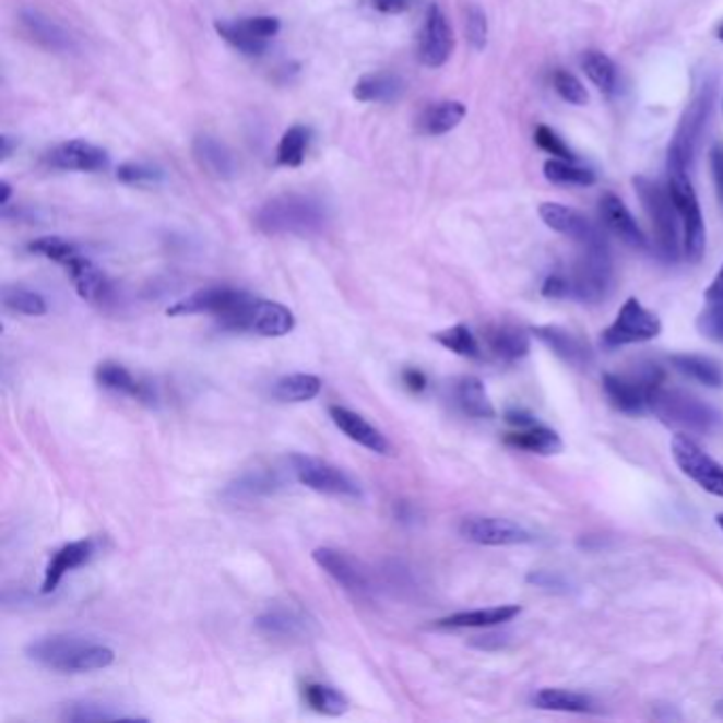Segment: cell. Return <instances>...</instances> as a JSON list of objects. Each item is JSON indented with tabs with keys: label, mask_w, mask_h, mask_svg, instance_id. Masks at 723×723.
Here are the masks:
<instances>
[{
	"label": "cell",
	"mask_w": 723,
	"mask_h": 723,
	"mask_svg": "<svg viewBox=\"0 0 723 723\" xmlns=\"http://www.w3.org/2000/svg\"><path fill=\"white\" fill-rule=\"evenodd\" d=\"M9 198H11V185L0 181V206H9Z\"/></svg>",
	"instance_id": "60"
},
{
	"label": "cell",
	"mask_w": 723,
	"mask_h": 723,
	"mask_svg": "<svg viewBox=\"0 0 723 723\" xmlns=\"http://www.w3.org/2000/svg\"><path fill=\"white\" fill-rule=\"evenodd\" d=\"M395 515H398L399 522H412L414 520V509L410 503H398Z\"/></svg>",
	"instance_id": "59"
},
{
	"label": "cell",
	"mask_w": 723,
	"mask_h": 723,
	"mask_svg": "<svg viewBox=\"0 0 723 723\" xmlns=\"http://www.w3.org/2000/svg\"><path fill=\"white\" fill-rule=\"evenodd\" d=\"M64 268L69 270L74 289H76L81 299L94 301V304H100V301L109 299L110 283L94 261H90L87 257L79 253L74 254Z\"/></svg>",
	"instance_id": "28"
},
{
	"label": "cell",
	"mask_w": 723,
	"mask_h": 723,
	"mask_svg": "<svg viewBox=\"0 0 723 723\" xmlns=\"http://www.w3.org/2000/svg\"><path fill=\"white\" fill-rule=\"evenodd\" d=\"M117 179L123 185L149 187V185L164 181V173L159 168H153L146 164H123L117 168Z\"/></svg>",
	"instance_id": "48"
},
{
	"label": "cell",
	"mask_w": 723,
	"mask_h": 723,
	"mask_svg": "<svg viewBox=\"0 0 723 723\" xmlns=\"http://www.w3.org/2000/svg\"><path fill=\"white\" fill-rule=\"evenodd\" d=\"M403 79L395 73L363 74L353 87V98L359 103H395L403 94Z\"/></svg>",
	"instance_id": "32"
},
{
	"label": "cell",
	"mask_w": 723,
	"mask_h": 723,
	"mask_svg": "<svg viewBox=\"0 0 723 723\" xmlns=\"http://www.w3.org/2000/svg\"><path fill=\"white\" fill-rule=\"evenodd\" d=\"M533 702L545 711H562V713H592L596 707L590 696L558 687H543L535 694Z\"/></svg>",
	"instance_id": "35"
},
{
	"label": "cell",
	"mask_w": 723,
	"mask_h": 723,
	"mask_svg": "<svg viewBox=\"0 0 723 723\" xmlns=\"http://www.w3.org/2000/svg\"><path fill=\"white\" fill-rule=\"evenodd\" d=\"M31 662L56 673H92L109 668L115 662V651L74 635H51L33 641L26 648Z\"/></svg>",
	"instance_id": "2"
},
{
	"label": "cell",
	"mask_w": 723,
	"mask_h": 723,
	"mask_svg": "<svg viewBox=\"0 0 723 723\" xmlns=\"http://www.w3.org/2000/svg\"><path fill=\"white\" fill-rule=\"evenodd\" d=\"M467 115V107L459 100H443L435 103L420 112L416 128L425 137H441L452 132Z\"/></svg>",
	"instance_id": "31"
},
{
	"label": "cell",
	"mask_w": 723,
	"mask_h": 723,
	"mask_svg": "<svg viewBox=\"0 0 723 723\" xmlns=\"http://www.w3.org/2000/svg\"><path fill=\"white\" fill-rule=\"evenodd\" d=\"M671 363L677 371H681L684 376L704 387H711V389H722L723 387V365L711 357L673 355Z\"/></svg>",
	"instance_id": "37"
},
{
	"label": "cell",
	"mask_w": 723,
	"mask_h": 723,
	"mask_svg": "<svg viewBox=\"0 0 723 723\" xmlns=\"http://www.w3.org/2000/svg\"><path fill=\"white\" fill-rule=\"evenodd\" d=\"M329 416L342 434L346 435L348 439L357 441L363 448H367L369 452L380 454V457H391L393 454L391 441L382 435L380 429L369 425L362 414H357L348 407H342V405H331Z\"/></svg>",
	"instance_id": "21"
},
{
	"label": "cell",
	"mask_w": 723,
	"mask_h": 723,
	"mask_svg": "<svg viewBox=\"0 0 723 723\" xmlns=\"http://www.w3.org/2000/svg\"><path fill=\"white\" fill-rule=\"evenodd\" d=\"M598 217L603 227L614 234L617 240H621L624 245L632 247V249H648V236L643 234V229L639 227V223L632 217V213L626 209V204L614 195V193H605L598 202Z\"/></svg>",
	"instance_id": "20"
},
{
	"label": "cell",
	"mask_w": 723,
	"mask_h": 723,
	"mask_svg": "<svg viewBox=\"0 0 723 723\" xmlns=\"http://www.w3.org/2000/svg\"><path fill=\"white\" fill-rule=\"evenodd\" d=\"M713 85H704L696 98L687 105L686 112L681 117V123L675 132V139L673 143L668 146V151L677 153L679 157H684L687 162V166L691 164L694 159V153H696V145L702 137V130L707 126V119L711 115V109H713Z\"/></svg>",
	"instance_id": "15"
},
{
	"label": "cell",
	"mask_w": 723,
	"mask_h": 723,
	"mask_svg": "<svg viewBox=\"0 0 723 723\" xmlns=\"http://www.w3.org/2000/svg\"><path fill=\"white\" fill-rule=\"evenodd\" d=\"M520 614H522V607H518V605H501V607L448 615V617L439 619L437 626L439 628H490V626L507 624Z\"/></svg>",
	"instance_id": "33"
},
{
	"label": "cell",
	"mask_w": 723,
	"mask_h": 723,
	"mask_svg": "<svg viewBox=\"0 0 723 723\" xmlns=\"http://www.w3.org/2000/svg\"><path fill=\"white\" fill-rule=\"evenodd\" d=\"M662 323L637 297H628L614 323L603 331V344L609 348L643 344L660 335Z\"/></svg>",
	"instance_id": "9"
},
{
	"label": "cell",
	"mask_w": 723,
	"mask_h": 723,
	"mask_svg": "<svg viewBox=\"0 0 723 723\" xmlns=\"http://www.w3.org/2000/svg\"><path fill=\"white\" fill-rule=\"evenodd\" d=\"M401 378H403V384H405L412 393H423V391L427 389V376H425L420 369H416V367H407V369H403Z\"/></svg>",
	"instance_id": "54"
},
{
	"label": "cell",
	"mask_w": 723,
	"mask_h": 723,
	"mask_svg": "<svg viewBox=\"0 0 723 723\" xmlns=\"http://www.w3.org/2000/svg\"><path fill=\"white\" fill-rule=\"evenodd\" d=\"M96 382L107 389V391H112V393H119V395H126V398L137 399L141 403H146V405H153L155 403V391L151 384H146L143 380L134 378L123 365L119 363L105 362L100 363L96 367V374H94Z\"/></svg>",
	"instance_id": "27"
},
{
	"label": "cell",
	"mask_w": 723,
	"mask_h": 723,
	"mask_svg": "<svg viewBox=\"0 0 723 723\" xmlns=\"http://www.w3.org/2000/svg\"><path fill=\"white\" fill-rule=\"evenodd\" d=\"M535 143L540 149H543L545 153L558 157V159H567V162H578V155L571 146L567 145L560 134L556 130H552L549 126H540L535 130Z\"/></svg>",
	"instance_id": "49"
},
{
	"label": "cell",
	"mask_w": 723,
	"mask_h": 723,
	"mask_svg": "<svg viewBox=\"0 0 723 723\" xmlns=\"http://www.w3.org/2000/svg\"><path fill=\"white\" fill-rule=\"evenodd\" d=\"M312 558L327 576L337 585H342L346 592L365 596L376 590L374 573L363 565L362 560L348 556L346 552L333 547H319L312 552Z\"/></svg>",
	"instance_id": "14"
},
{
	"label": "cell",
	"mask_w": 723,
	"mask_h": 723,
	"mask_svg": "<svg viewBox=\"0 0 723 723\" xmlns=\"http://www.w3.org/2000/svg\"><path fill=\"white\" fill-rule=\"evenodd\" d=\"M465 33H467V40L475 51H482L486 47L488 40V20L486 13L471 4L467 9V22H465Z\"/></svg>",
	"instance_id": "51"
},
{
	"label": "cell",
	"mask_w": 723,
	"mask_h": 723,
	"mask_svg": "<svg viewBox=\"0 0 723 723\" xmlns=\"http://www.w3.org/2000/svg\"><path fill=\"white\" fill-rule=\"evenodd\" d=\"M648 405L660 423L679 429L681 434L709 435L722 427V412L681 389L657 384L651 389Z\"/></svg>",
	"instance_id": "3"
},
{
	"label": "cell",
	"mask_w": 723,
	"mask_h": 723,
	"mask_svg": "<svg viewBox=\"0 0 723 723\" xmlns=\"http://www.w3.org/2000/svg\"><path fill=\"white\" fill-rule=\"evenodd\" d=\"M251 293L232 287H209L195 291L179 299L168 308V317H191V315H213L217 323L234 315Z\"/></svg>",
	"instance_id": "13"
},
{
	"label": "cell",
	"mask_w": 723,
	"mask_h": 723,
	"mask_svg": "<svg viewBox=\"0 0 723 723\" xmlns=\"http://www.w3.org/2000/svg\"><path fill=\"white\" fill-rule=\"evenodd\" d=\"M673 459L679 470L691 477L702 490L723 497V467L711 459L687 434H677L671 441Z\"/></svg>",
	"instance_id": "10"
},
{
	"label": "cell",
	"mask_w": 723,
	"mask_h": 723,
	"mask_svg": "<svg viewBox=\"0 0 723 723\" xmlns=\"http://www.w3.org/2000/svg\"><path fill=\"white\" fill-rule=\"evenodd\" d=\"M227 331H245L261 337H283L295 329V317L287 306L251 295L240 310L223 323Z\"/></svg>",
	"instance_id": "7"
},
{
	"label": "cell",
	"mask_w": 723,
	"mask_h": 723,
	"mask_svg": "<svg viewBox=\"0 0 723 723\" xmlns=\"http://www.w3.org/2000/svg\"><path fill=\"white\" fill-rule=\"evenodd\" d=\"M711 170H713V179H715V187L720 193V200L723 202V146L715 145L711 151Z\"/></svg>",
	"instance_id": "55"
},
{
	"label": "cell",
	"mask_w": 723,
	"mask_h": 723,
	"mask_svg": "<svg viewBox=\"0 0 723 723\" xmlns=\"http://www.w3.org/2000/svg\"><path fill=\"white\" fill-rule=\"evenodd\" d=\"M96 554V542L94 540H81V542L67 543L62 545L49 560L45 569V579L40 585V594H51L67 573L87 565Z\"/></svg>",
	"instance_id": "25"
},
{
	"label": "cell",
	"mask_w": 723,
	"mask_h": 723,
	"mask_svg": "<svg viewBox=\"0 0 723 723\" xmlns=\"http://www.w3.org/2000/svg\"><path fill=\"white\" fill-rule=\"evenodd\" d=\"M308 143H310V130L306 126H291L276 149V162L287 168L301 166L306 159Z\"/></svg>",
	"instance_id": "43"
},
{
	"label": "cell",
	"mask_w": 723,
	"mask_h": 723,
	"mask_svg": "<svg viewBox=\"0 0 723 723\" xmlns=\"http://www.w3.org/2000/svg\"><path fill=\"white\" fill-rule=\"evenodd\" d=\"M461 535L477 545H522L533 542V535L522 524L488 515L465 518L461 524Z\"/></svg>",
	"instance_id": "16"
},
{
	"label": "cell",
	"mask_w": 723,
	"mask_h": 723,
	"mask_svg": "<svg viewBox=\"0 0 723 723\" xmlns=\"http://www.w3.org/2000/svg\"><path fill=\"white\" fill-rule=\"evenodd\" d=\"M31 253L47 257L60 265H67L74 254H79V249L74 247L73 242L58 238V236H45V238H37L28 245Z\"/></svg>",
	"instance_id": "46"
},
{
	"label": "cell",
	"mask_w": 723,
	"mask_h": 723,
	"mask_svg": "<svg viewBox=\"0 0 723 723\" xmlns=\"http://www.w3.org/2000/svg\"><path fill=\"white\" fill-rule=\"evenodd\" d=\"M581 67L588 74V79L603 92V94H614L617 85V69L614 60L603 54V51H588L581 58Z\"/></svg>",
	"instance_id": "41"
},
{
	"label": "cell",
	"mask_w": 723,
	"mask_h": 723,
	"mask_svg": "<svg viewBox=\"0 0 723 723\" xmlns=\"http://www.w3.org/2000/svg\"><path fill=\"white\" fill-rule=\"evenodd\" d=\"M191 151H193L198 166L209 177H213L217 181H232L238 175V162H236L234 153L215 137H209V134L195 137Z\"/></svg>",
	"instance_id": "26"
},
{
	"label": "cell",
	"mask_w": 723,
	"mask_h": 723,
	"mask_svg": "<svg viewBox=\"0 0 723 723\" xmlns=\"http://www.w3.org/2000/svg\"><path fill=\"white\" fill-rule=\"evenodd\" d=\"M554 90L556 94L569 103V105H576V107H583L588 103V90L583 87V83L579 81L576 74L567 73V71H558L554 74Z\"/></svg>",
	"instance_id": "47"
},
{
	"label": "cell",
	"mask_w": 723,
	"mask_h": 723,
	"mask_svg": "<svg viewBox=\"0 0 723 723\" xmlns=\"http://www.w3.org/2000/svg\"><path fill=\"white\" fill-rule=\"evenodd\" d=\"M2 306L11 312L26 317H43L47 315V301L37 291L24 287H4L2 289Z\"/></svg>",
	"instance_id": "45"
},
{
	"label": "cell",
	"mask_w": 723,
	"mask_h": 723,
	"mask_svg": "<svg viewBox=\"0 0 723 723\" xmlns=\"http://www.w3.org/2000/svg\"><path fill=\"white\" fill-rule=\"evenodd\" d=\"M20 24H22L24 33L47 51L73 54L76 49V40L73 35L62 24H58L56 20H51L49 15H45L38 9L24 7L20 11Z\"/></svg>",
	"instance_id": "19"
},
{
	"label": "cell",
	"mask_w": 723,
	"mask_h": 723,
	"mask_svg": "<svg viewBox=\"0 0 723 723\" xmlns=\"http://www.w3.org/2000/svg\"><path fill=\"white\" fill-rule=\"evenodd\" d=\"M718 524H720V526L723 529V513L722 515H718Z\"/></svg>",
	"instance_id": "62"
},
{
	"label": "cell",
	"mask_w": 723,
	"mask_h": 723,
	"mask_svg": "<svg viewBox=\"0 0 723 723\" xmlns=\"http://www.w3.org/2000/svg\"><path fill=\"white\" fill-rule=\"evenodd\" d=\"M15 149H17V141L11 139L9 134H2L0 137V162H7Z\"/></svg>",
	"instance_id": "58"
},
{
	"label": "cell",
	"mask_w": 723,
	"mask_h": 723,
	"mask_svg": "<svg viewBox=\"0 0 723 723\" xmlns=\"http://www.w3.org/2000/svg\"><path fill=\"white\" fill-rule=\"evenodd\" d=\"M291 473L295 479L317 493L344 497V499H362V486L346 471L327 463L323 459L308 454H291Z\"/></svg>",
	"instance_id": "8"
},
{
	"label": "cell",
	"mask_w": 723,
	"mask_h": 723,
	"mask_svg": "<svg viewBox=\"0 0 723 723\" xmlns=\"http://www.w3.org/2000/svg\"><path fill=\"white\" fill-rule=\"evenodd\" d=\"M47 162L58 170L73 173H98L109 166V155L105 149L85 143V141H69L56 146Z\"/></svg>",
	"instance_id": "24"
},
{
	"label": "cell",
	"mask_w": 723,
	"mask_h": 723,
	"mask_svg": "<svg viewBox=\"0 0 723 723\" xmlns=\"http://www.w3.org/2000/svg\"><path fill=\"white\" fill-rule=\"evenodd\" d=\"M540 217L543 218V223L549 229L576 240L581 247L603 240L601 232L588 218L583 217L576 209H569L565 204L543 202L540 206Z\"/></svg>",
	"instance_id": "23"
},
{
	"label": "cell",
	"mask_w": 723,
	"mask_h": 723,
	"mask_svg": "<svg viewBox=\"0 0 723 723\" xmlns=\"http://www.w3.org/2000/svg\"><path fill=\"white\" fill-rule=\"evenodd\" d=\"M696 327L707 340L723 344V304H709L700 315Z\"/></svg>",
	"instance_id": "50"
},
{
	"label": "cell",
	"mask_w": 723,
	"mask_h": 723,
	"mask_svg": "<svg viewBox=\"0 0 723 723\" xmlns=\"http://www.w3.org/2000/svg\"><path fill=\"white\" fill-rule=\"evenodd\" d=\"M662 384V371L650 367L639 376H619V374H605L603 389L609 401L624 414H643L650 410L648 401L653 387Z\"/></svg>",
	"instance_id": "11"
},
{
	"label": "cell",
	"mask_w": 723,
	"mask_h": 723,
	"mask_svg": "<svg viewBox=\"0 0 723 723\" xmlns=\"http://www.w3.org/2000/svg\"><path fill=\"white\" fill-rule=\"evenodd\" d=\"M215 31L245 56H261L268 43L281 33V20L274 15H253L236 22H217Z\"/></svg>",
	"instance_id": "12"
},
{
	"label": "cell",
	"mask_w": 723,
	"mask_h": 723,
	"mask_svg": "<svg viewBox=\"0 0 723 723\" xmlns=\"http://www.w3.org/2000/svg\"><path fill=\"white\" fill-rule=\"evenodd\" d=\"M506 441L513 448H520V450H526V452H533V454H543V457L558 454L565 448L560 435L547 429V427H542V425L518 429L515 434L507 435Z\"/></svg>",
	"instance_id": "36"
},
{
	"label": "cell",
	"mask_w": 723,
	"mask_h": 723,
	"mask_svg": "<svg viewBox=\"0 0 723 723\" xmlns=\"http://www.w3.org/2000/svg\"><path fill=\"white\" fill-rule=\"evenodd\" d=\"M301 696H304V702L312 711H317L321 715H329V718H340L351 707L348 698L340 689L323 686V684H306L301 689Z\"/></svg>",
	"instance_id": "40"
},
{
	"label": "cell",
	"mask_w": 723,
	"mask_h": 723,
	"mask_svg": "<svg viewBox=\"0 0 723 723\" xmlns=\"http://www.w3.org/2000/svg\"><path fill=\"white\" fill-rule=\"evenodd\" d=\"M635 187H637L639 200L650 217L657 251L664 259L677 261L681 253L679 225H677L679 215H677L675 202L671 198V191L664 189L660 182L651 181L645 177H637Z\"/></svg>",
	"instance_id": "5"
},
{
	"label": "cell",
	"mask_w": 723,
	"mask_h": 723,
	"mask_svg": "<svg viewBox=\"0 0 723 723\" xmlns=\"http://www.w3.org/2000/svg\"><path fill=\"white\" fill-rule=\"evenodd\" d=\"M614 287V265L605 238L583 245L573 272L569 274V297L585 304H598L609 297Z\"/></svg>",
	"instance_id": "6"
},
{
	"label": "cell",
	"mask_w": 723,
	"mask_h": 723,
	"mask_svg": "<svg viewBox=\"0 0 723 723\" xmlns=\"http://www.w3.org/2000/svg\"><path fill=\"white\" fill-rule=\"evenodd\" d=\"M542 293L545 297H552V299L569 297V278L562 276V274L547 276L545 283H543Z\"/></svg>",
	"instance_id": "52"
},
{
	"label": "cell",
	"mask_w": 723,
	"mask_h": 723,
	"mask_svg": "<svg viewBox=\"0 0 723 723\" xmlns=\"http://www.w3.org/2000/svg\"><path fill=\"white\" fill-rule=\"evenodd\" d=\"M331 223V213L323 200L308 193H283L254 213V225L265 236H321Z\"/></svg>",
	"instance_id": "1"
},
{
	"label": "cell",
	"mask_w": 723,
	"mask_h": 723,
	"mask_svg": "<svg viewBox=\"0 0 723 723\" xmlns=\"http://www.w3.org/2000/svg\"><path fill=\"white\" fill-rule=\"evenodd\" d=\"M454 49V35L452 28L443 15V11L431 4L425 17V26L418 40V58L425 67L429 69H439L443 67Z\"/></svg>",
	"instance_id": "17"
},
{
	"label": "cell",
	"mask_w": 723,
	"mask_h": 723,
	"mask_svg": "<svg viewBox=\"0 0 723 723\" xmlns=\"http://www.w3.org/2000/svg\"><path fill=\"white\" fill-rule=\"evenodd\" d=\"M414 0H371V7L384 15H399L410 11Z\"/></svg>",
	"instance_id": "53"
},
{
	"label": "cell",
	"mask_w": 723,
	"mask_h": 723,
	"mask_svg": "<svg viewBox=\"0 0 723 723\" xmlns=\"http://www.w3.org/2000/svg\"><path fill=\"white\" fill-rule=\"evenodd\" d=\"M718 37H720V40H723V24L720 26V31H718Z\"/></svg>",
	"instance_id": "61"
},
{
	"label": "cell",
	"mask_w": 723,
	"mask_h": 723,
	"mask_svg": "<svg viewBox=\"0 0 723 723\" xmlns=\"http://www.w3.org/2000/svg\"><path fill=\"white\" fill-rule=\"evenodd\" d=\"M545 179L554 185H579V187H590L596 182V175L590 168H581L578 162H567V159H549L543 166Z\"/></svg>",
	"instance_id": "44"
},
{
	"label": "cell",
	"mask_w": 723,
	"mask_h": 723,
	"mask_svg": "<svg viewBox=\"0 0 723 723\" xmlns=\"http://www.w3.org/2000/svg\"><path fill=\"white\" fill-rule=\"evenodd\" d=\"M531 333L542 344H545L560 362H565L576 369H588L594 363V353H592L590 344L567 327L537 325L531 329Z\"/></svg>",
	"instance_id": "18"
},
{
	"label": "cell",
	"mask_w": 723,
	"mask_h": 723,
	"mask_svg": "<svg viewBox=\"0 0 723 723\" xmlns=\"http://www.w3.org/2000/svg\"><path fill=\"white\" fill-rule=\"evenodd\" d=\"M704 299L709 304H723V265L718 272V276L713 278V283L709 285V289L704 291Z\"/></svg>",
	"instance_id": "57"
},
{
	"label": "cell",
	"mask_w": 723,
	"mask_h": 723,
	"mask_svg": "<svg viewBox=\"0 0 723 723\" xmlns=\"http://www.w3.org/2000/svg\"><path fill=\"white\" fill-rule=\"evenodd\" d=\"M254 628L263 637H274V639H304L312 632L315 621L304 614L297 607H287V605H276L265 609L263 614L257 615Z\"/></svg>",
	"instance_id": "22"
},
{
	"label": "cell",
	"mask_w": 723,
	"mask_h": 723,
	"mask_svg": "<svg viewBox=\"0 0 723 723\" xmlns=\"http://www.w3.org/2000/svg\"><path fill=\"white\" fill-rule=\"evenodd\" d=\"M506 420L509 425L518 427V429H526V427L537 425L535 418H533V414H529L524 410H507Z\"/></svg>",
	"instance_id": "56"
},
{
	"label": "cell",
	"mask_w": 723,
	"mask_h": 723,
	"mask_svg": "<svg viewBox=\"0 0 723 723\" xmlns=\"http://www.w3.org/2000/svg\"><path fill=\"white\" fill-rule=\"evenodd\" d=\"M285 488V479L274 470H253L242 473L238 479L227 484L223 497L229 501H251L270 497Z\"/></svg>",
	"instance_id": "29"
},
{
	"label": "cell",
	"mask_w": 723,
	"mask_h": 723,
	"mask_svg": "<svg viewBox=\"0 0 723 723\" xmlns=\"http://www.w3.org/2000/svg\"><path fill=\"white\" fill-rule=\"evenodd\" d=\"M668 191L675 202L681 232H684V253L687 261L698 263L707 249V232H704V218L700 213V204L694 191V185L687 175V162L677 153L668 151Z\"/></svg>",
	"instance_id": "4"
},
{
	"label": "cell",
	"mask_w": 723,
	"mask_h": 723,
	"mask_svg": "<svg viewBox=\"0 0 723 723\" xmlns=\"http://www.w3.org/2000/svg\"><path fill=\"white\" fill-rule=\"evenodd\" d=\"M323 389V380L312 374H291L274 382L272 395L278 401L287 403H304L310 399L319 398Z\"/></svg>",
	"instance_id": "38"
},
{
	"label": "cell",
	"mask_w": 723,
	"mask_h": 723,
	"mask_svg": "<svg viewBox=\"0 0 723 723\" xmlns=\"http://www.w3.org/2000/svg\"><path fill=\"white\" fill-rule=\"evenodd\" d=\"M484 337L488 351L501 362H518L531 351V335L522 327L493 325Z\"/></svg>",
	"instance_id": "30"
},
{
	"label": "cell",
	"mask_w": 723,
	"mask_h": 723,
	"mask_svg": "<svg viewBox=\"0 0 723 723\" xmlns=\"http://www.w3.org/2000/svg\"><path fill=\"white\" fill-rule=\"evenodd\" d=\"M454 398H457V403L459 407L471 416V418H482V420H490L497 416L495 412V405L493 401L488 398L486 393V387L479 378H473V376H465L457 382L454 387Z\"/></svg>",
	"instance_id": "34"
},
{
	"label": "cell",
	"mask_w": 723,
	"mask_h": 723,
	"mask_svg": "<svg viewBox=\"0 0 723 723\" xmlns=\"http://www.w3.org/2000/svg\"><path fill=\"white\" fill-rule=\"evenodd\" d=\"M434 340L437 344H441L443 348H448L450 353L465 357V359H479L482 357V348L467 325H454L437 331L434 333Z\"/></svg>",
	"instance_id": "42"
},
{
	"label": "cell",
	"mask_w": 723,
	"mask_h": 723,
	"mask_svg": "<svg viewBox=\"0 0 723 723\" xmlns=\"http://www.w3.org/2000/svg\"><path fill=\"white\" fill-rule=\"evenodd\" d=\"M62 720L71 723H94V722H146L145 718L137 715H123L115 711L109 704L103 702H92V700H81V702H71L67 704Z\"/></svg>",
	"instance_id": "39"
}]
</instances>
